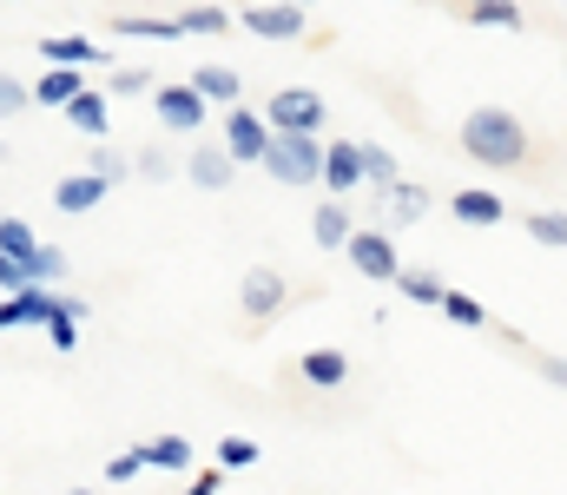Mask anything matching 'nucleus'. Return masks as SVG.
<instances>
[{"label":"nucleus","mask_w":567,"mask_h":495,"mask_svg":"<svg viewBox=\"0 0 567 495\" xmlns=\"http://www.w3.org/2000/svg\"><path fill=\"white\" fill-rule=\"evenodd\" d=\"M258 120H265L278 140H323V126H330V100H323L317 86H278V93L258 106Z\"/></svg>","instance_id":"obj_2"},{"label":"nucleus","mask_w":567,"mask_h":495,"mask_svg":"<svg viewBox=\"0 0 567 495\" xmlns=\"http://www.w3.org/2000/svg\"><path fill=\"white\" fill-rule=\"evenodd\" d=\"M343 251H350V265H357L363 278H377V285H390V278L403 271V258H396V231H383V225H357Z\"/></svg>","instance_id":"obj_3"},{"label":"nucleus","mask_w":567,"mask_h":495,"mask_svg":"<svg viewBox=\"0 0 567 495\" xmlns=\"http://www.w3.org/2000/svg\"><path fill=\"white\" fill-rule=\"evenodd\" d=\"M317 159H323V140H278L271 133V146H265V172L278 178V185H317Z\"/></svg>","instance_id":"obj_4"},{"label":"nucleus","mask_w":567,"mask_h":495,"mask_svg":"<svg viewBox=\"0 0 567 495\" xmlns=\"http://www.w3.org/2000/svg\"><path fill=\"white\" fill-rule=\"evenodd\" d=\"M383 198H390V225H423V212H429V185H416V178H396V185H390ZM390 225H383V231H390Z\"/></svg>","instance_id":"obj_22"},{"label":"nucleus","mask_w":567,"mask_h":495,"mask_svg":"<svg viewBox=\"0 0 567 495\" xmlns=\"http://www.w3.org/2000/svg\"><path fill=\"white\" fill-rule=\"evenodd\" d=\"M178 27H185V33H205V40H225V33H231V7H185Z\"/></svg>","instance_id":"obj_27"},{"label":"nucleus","mask_w":567,"mask_h":495,"mask_svg":"<svg viewBox=\"0 0 567 495\" xmlns=\"http://www.w3.org/2000/svg\"><path fill=\"white\" fill-rule=\"evenodd\" d=\"M33 251H40L33 225L27 218H0V258H33Z\"/></svg>","instance_id":"obj_30"},{"label":"nucleus","mask_w":567,"mask_h":495,"mask_svg":"<svg viewBox=\"0 0 567 495\" xmlns=\"http://www.w3.org/2000/svg\"><path fill=\"white\" fill-rule=\"evenodd\" d=\"M265 146H271V126L258 120V106H225V140H218V153L231 165H258Z\"/></svg>","instance_id":"obj_5"},{"label":"nucleus","mask_w":567,"mask_h":495,"mask_svg":"<svg viewBox=\"0 0 567 495\" xmlns=\"http://www.w3.org/2000/svg\"><path fill=\"white\" fill-rule=\"evenodd\" d=\"M140 470H145V463H140V450H120V456L106 463V483H133Z\"/></svg>","instance_id":"obj_34"},{"label":"nucleus","mask_w":567,"mask_h":495,"mask_svg":"<svg viewBox=\"0 0 567 495\" xmlns=\"http://www.w3.org/2000/svg\"><path fill=\"white\" fill-rule=\"evenodd\" d=\"M158 80H152V66H113V80H106V100H140L152 93Z\"/></svg>","instance_id":"obj_28"},{"label":"nucleus","mask_w":567,"mask_h":495,"mask_svg":"<svg viewBox=\"0 0 567 495\" xmlns=\"http://www.w3.org/2000/svg\"><path fill=\"white\" fill-rule=\"evenodd\" d=\"M258 463V443L251 436H218V476L225 470H251Z\"/></svg>","instance_id":"obj_32"},{"label":"nucleus","mask_w":567,"mask_h":495,"mask_svg":"<svg viewBox=\"0 0 567 495\" xmlns=\"http://www.w3.org/2000/svg\"><path fill=\"white\" fill-rule=\"evenodd\" d=\"M133 172H140V178H172L178 165H172V153H158V146H152V153H140V165H133Z\"/></svg>","instance_id":"obj_35"},{"label":"nucleus","mask_w":567,"mask_h":495,"mask_svg":"<svg viewBox=\"0 0 567 495\" xmlns=\"http://www.w3.org/2000/svg\"><path fill=\"white\" fill-rule=\"evenodd\" d=\"M449 218H462V225H502L508 205H502L495 185H462V192H449Z\"/></svg>","instance_id":"obj_13"},{"label":"nucleus","mask_w":567,"mask_h":495,"mask_svg":"<svg viewBox=\"0 0 567 495\" xmlns=\"http://www.w3.org/2000/svg\"><path fill=\"white\" fill-rule=\"evenodd\" d=\"M522 225H528V238H535L542 251H561V245H567V218H561V212H528Z\"/></svg>","instance_id":"obj_29"},{"label":"nucleus","mask_w":567,"mask_h":495,"mask_svg":"<svg viewBox=\"0 0 567 495\" xmlns=\"http://www.w3.org/2000/svg\"><path fill=\"white\" fill-rule=\"evenodd\" d=\"M435 311H442L449 324H462V330H488V311H482V305H475L468 291H455V285L442 291V305H435Z\"/></svg>","instance_id":"obj_26"},{"label":"nucleus","mask_w":567,"mask_h":495,"mask_svg":"<svg viewBox=\"0 0 567 495\" xmlns=\"http://www.w3.org/2000/svg\"><path fill=\"white\" fill-rule=\"evenodd\" d=\"M317 185L330 192V205H343L357 185H363V165H357V140H330L323 159H317Z\"/></svg>","instance_id":"obj_7"},{"label":"nucleus","mask_w":567,"mask_h":495,"mask_svg":"<svg viewBox=\"0 0 567 495\" xmlns=\"http://www.w3.org/2000/svg\"><path fill=\"white\" fill-rule=\"evenodd\" d=\"M390 285H396L410 305H442V291H449V285H442V271H429V265H403Z\"/></svg>","instance_id":"obj_25"},{"label":"nucleus","mask_w":567,"mask_h":495,"mask_svg":"<svg viewBox=\"0 0 567 495\" xmlns=\"http://www.w3.org/2000/svg\"><path fill=\"white\" fill-rule=\"evenodd\" d=\"M113 33L120 40H185L178 13H113Z\"/></svg>","instance_id":"obj_19"},{"label":"nucleus","mask_w":567,"mask_h":495,"mask_svg":"<svg viewBox=\"0 0 567 495\" xmlns=\"http://www.w3.org/2000/svg\"><path fill=\"white\" fill-rule=\"evenodd\" d=\"M462 20L468 27H502V33H522L528 27V13L515 0H475V7H462Z\"/></svg>","instance_id":"obj_24"},{"label":"nucleus","mask_w":567,"mask_h":495,"mask_svg":"<svg viewBox=\"0 0 567 495\" xmlns=\"http://www.w3.org/2000/svg\"><path fill=\"white\" fill-rule=\"evenodd\" d=\"M212 113H225V106H245V80H238V66H225V60H205V66H192V80H185Z\"/></svg>","instance_id":"obj_9"},{"label":"nucleus","mask_w":567,"mask_h":495,"mask_svg":"<svg viewBox=\"0 0 567 495\" xmlns=\"http://www.w3.org/2000/svg\"><path fill=\"white\" fill-rule=\"evenodd\" d=\"M238 305H245V318H278L284 305H290V285H284V271H271V265H251L245 271V285H238Z\"/></svg>","instance_id":"obj_8"},{"label":"nucleus","mask_w":567,"mask_h":495,"mask_svg":"<svg viewBox=\"0 0 567 495\" xmlns=\"http://www.w3.org/2000/svg\"><path fill=\"white\" fill-rule=\"evenodd\" d=\"M303 383H317V390H337L343 377H350V357L343 350H330V343H317V350H303Z\"/></svg>","instance_id":"obj_20"},{"label":"nucleus","mask_w":567,"mask_h":495,"mask_svg":"<svg viewBox=\"0 0 567 495\" xmlns=\"http://www.w3.org/2000/svg\"><path fill=\"white\" fill-rule=\"evenodd\" d=\"M350 231H357V212H350V205H330V198H323V205L310 212V238H317L323 251H343Z\"/></svg>","instance_id":"obj_18"},{"label":"nucleus","mask_w":567,"mask_h":495,"mask_svg":"<svg viewBox=\"0 0 567 495\" xmlns=\"http://www.w3.org/2000/svg\"><path fill=\"white\" fill-rule=\"evenodd\" d=\"M106 198H113V185H100L93 172H66V178L53 185V205H60V212H100Z\"/></svg>","instance_id":"obj_15"},{"label":"nucleus","mask_w":567,"mask_h":495,"mask_svg":"<svg viewBox=\"0 0 567 495\" xmlns=\"http://www.w3.org/2000/svg\"><path fill=\"white\" fill-rule=\"evenodd\" d=\"M60 113H66V126H80L86 140H106V133H113V100H106L100 86H86V93H80V100H66Z\"/></svg>","instance_id":"obj_14"},{"label":"nucleus","mask_w":567,"mask_h":495,"mask_svg":"<svg viewBox=\"0 0 567 495\" xmlns=\"http://www.w3.org/2000/svg\"><path fill=\"white\" fill-rule=\"evenodd\" d=\"M66 495H93V489H66Z\"/></svg>","instance_id":"obj_37"},{"label":"nucleus","mask_w":567,"mask_h":495,"mask_svg":"<svg viewBox=\"0 0 567 495\" xmlns=\"http://www.w3.org/2000/svg\"><path fill=\"white\" fill-rule=\"evenodd\" d=\"M231 172H238V165L225 159L218 146H198V153L185 159V178H192L198 192H225V185H231Z\"/></svg>","instance_id":"obj_21"},{"label":"nucleus","mask_w":567,"mask_h":495,"mask_svg":"<svg viewBox=\"0 0 567 495\" xmlns=\"http://www.w3.org/2000/svg\"><path fill=\"white\" fill-rule=\"evenodd\" d=\"M60 318V291H20V298H0V330H33Z\"/></svg>","instance_id":"obj_12"},{"label":"nucleus","mask_w":567,"mask_h":495,"mask_svg":"<svg viewBox=\"0 0 567 495\" xmlns=\"http://www.w3.org/2000/svg\"><path fill=\"white\" fill-rule=\"evenodd\" d=\"M528 126H522V113H508V106H475V113H462V153L475 165H488V172H515V165L528 159Z\"/></svg>","instance_id":"obj_1"},{"label":"nucleus","mask_w":567,"mask_h":495,"mask_svg":"<svg viewBox=\"0 0 567 495\" xmlns=\"http://www.w3.org/2000/svg\"><path fill=\"white\" fill-rule=\"evenodd\" d=\"M40 60H47V66H73V73H86V66H106V47L86 40V33H47V40H40Z\"/></svg>","instance_id":"obj_11"},{"label":"nucleus","mask_w":567,"mask_h":495,"mask_svg":"<svg viewBox=\"0 0 567 495\" xmlns=\"http://www.w3.org/2000/svg\"><path fill=\"white\" fill-rule=\"evenodd\" d=\"M178 495H225V476H218V470H205V476H192Z\"/></svg>","instance_id":"obj_36"},{"label":"nucleus","mask_w":567,"mask_h":495,"mask_svg":"<svg viewBox=\"0 0 567 495\" xmlns=\"http://www.w3.org/2000/svg\"><path fill=\"white\" fill-rule=\"evenodd\" d=\"M80 93H86V73H73V66H47V73L27 86L33 106H66V100H80Z\"/></svg>","instance_id":"obj_17"},{"label":"nucleus","mask_w":567,"mask_h":495,"mask_svg":"<svg viewBox=\"0 0 567 495\" xmlns=\"http://www.w3.org/2000/svg\"><path fill=\"white\" fill-rule=\"evenodd\" d=\"M357 165H363V185H377V192H390L396 178H403V165L390 146H377V140H357Z\"/></svg>","instance_id":"obj_23"},{"label":"nucleus","mask_w":567,"mask_h":495,"mask_svg":"<svg viewBox=\"0 0 567 495\" xmlns=\"http://www.w3.org/2000/svg\"><path fill=\"white\" fill-rule=\"evenodd\" d=\"M231 27H251L265 40H303L310 33V13L303 7H245V13H231Z\"/></svg>","instance_id":"obj_10"},{"label":"nucleus","mask_w":567,"mask_h":495,"mask_svg":"<svg viewBox=\"0 0 567 495\" xmlns=\"http://www.w3.org/2000/svg\"><path fill=\"white\" fill-rule=\"evenodd\" d=\"M20 106H33V100H27V80H20V73H0V120H13Z\"/></svg>","instance_id":"obj_33"},{"label":"nucleus","mask_w":567,"mask_h":495,"mask_svg":"<svg viewBox=\"0 0 567 495\" xmlns=\"http://www.w3.org/2000/svg\"><path fill=\"white\" fill-rule=\"evenodd\" d=\"M80 172H93V178H100V185H126V178H133V165L120 159V153H113V146H93V159L80 165Z\"/></svg>","instance_id":"obj_31"},{"label":"nucleus","mask_w":567,"mask_h":495,"mask_svg":"<svg viewBox=\"0 0 567 495\" xmlns=\"http://www.w3.org/2000/svg\"><path fill=\"white\" fill-rule=\"evenodd\" d=\"M152 113H158L165 133H198V126L212 120V106H205L185 80H158V86H152Z\"/></svg>","instance_id":"obj_6"},{"label":"nucleus","mask_w":567,"mask_h":495,"mask_svg":"<svg viewBox=\"0 0 567 495\" xmlns=\"http://www.w3.org/2000/svg\"><path fill=\"white\" fill-rule=\"evenodd\" d=\"M133 450H140L145 470H172V476L192 470V436H172V430H165V436H145V443H133Z\"/></svg>","instance_id":"obj_16"}]
</instances>
